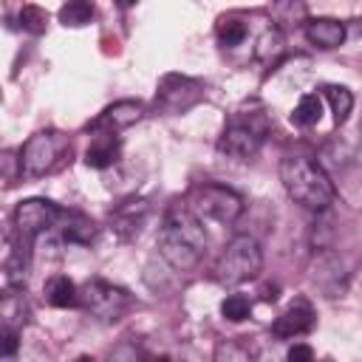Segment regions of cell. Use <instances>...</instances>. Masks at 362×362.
I'll return each mask as SVG.
<instances>
[{
  "instance_id": "1",
  "label": "cell",
  "mask_w": 362,
  "mask_h": 362,
  "mask_svg": "<svg viewBox=\"0 0 362 362\" xmlns=\"http://www.w3.org/2000/svg\"><path fill=\"white\" fill-rule=\"evenodd\" d=\"M204 249H206L204 223L187 206H181V204L170 206L164 212V221H161V229H158V252H161V257L173 269L187 272L201 260Z\"/></svg>"
},
{
  "instance_id": "2",
  "label": "cell",
  "mask_w": 362,
  "mask_h": 362,
  "mask_svg": "<svg viewBox=\"0 0 362 362\" xmlns=\"http://www.w3.org/2000/svg\"><path fill=\"white\" fill-rule=\"evenodd\" d=\"M280 181L288 192V198L311 212H325L334 198L337 187L331 175L322 170V164L305 158V156H288L280 161Z\"/></svg>"
},
{
  "instance_id": "3",
  "label": "cell",
  "mask_w": 362,
  "mask_h": 362,
  "mask_svg": "<svg viewBox=\"0 0 362 362\" xmlns=\"http://www.w3.org/2000/svg\"><path fill=\"white\" fill-rule=\"evenodd\" d=\"M263 269V252L252 235H235L215 260V280L223 286H238L257 277Z\"/></svg>"
},
{
  "instance_id": "4",
  "label": "cell",
  "mask_w": 362,
  "mask_h": 362,
  "mask_svg": "<svg viewBox=\"0 0 362 362\" xmlns=\"http://www.w3.org/2000/svg\"><path fill=\"white\" fill-rule=\"evenodd\" d=\"M266 133H269V122H266L263 110H257V113H240L238 110L232 116V122L223 127V133L218 139V150L229 158H240V161L252 158L260 150Z\"/></svg>"
},
{
  "instance_id": "5",
  "label": "cell",
  "mask_w": 362,
  "mask_h": 362,
  "mask_svg": "<svg viewBox=\"0 0 362 362\" xmlns=\"http://www.w3.org/2000/svg\"><path fill=\"white\" fill-rule=\"evenodd\" d=\"M71 150V141L65 133L59 130H40L34 133L23 150H20V167H23V175L28 178H40L51 170H57L62 164V158L68 156Z\"/></svg>"
},
{
  "instance_id": "6",
  "label": "cell",
  "mask_w": 362,
  "mask_h": 362,
  "mask_svg": "<svg viewBox=\"0 0 362 362\" xmlns=\"http://www.w3.org/2000/svg\"><path fill=\"white\" fill-rule=\"evenodd\" d=\"M187 209L204 223V221H215V223H232L240 218L243 212V198L223 187V184H201L189 192Z\"/></svg>"
},
{
  "instance_id": "7",
  "label": "cell",
  "mask_w": 362,
  "mask_h": 362,
  "mask_svg": "<svg viewBox=\"0 0 362 362\" xmlns=\"http://www.w3.org/2000/svg\"><path fill=\"white\" fill-rule=\"evenodd\" d=\"M79 305L102 322H116L127 314V308L133 305V297L122 286H113L107 280L93 277V280H85L79 286Z\"/></svg>"
},
{
  "instance_id": "8",
  "label": "cell",
  "mask_w": 362,
  "mask_h": 362,
  "mask_svg": "<svg viewBox=\"0 0 362 362\" xmlns=\"http://www.w3.org/2000/svg\"><path fill=\"white\" fill-rule=\"evenodd\" d=\"M59 215H62V209L54 201H48V198H25L14 209V226H17L20 240L25 246L34 243L40 235L51 232L59 223Z\"/></svg>"
},
{
  "instance_id": "9",
  "label": "cell",
  "mask_w": 362,
  "mask_h": 362,
  "mask_svg": "<svg viewBox=\"0 0 362 362\" xmlns=\"http://www.w3.org/2000/svg\"><path fill=\"white\" fill-rule=\"evenodd\" d=\"M201 99H204V85L192 76H184V74L161 76L158 90H156V102L170 113H184L192 105H198Z\"/></svg>"
},
{
  "instance_id": "10",
  "label": "cell",
  "mask_w": 362,
  "mask_h": 362,
  "mask_svg": "<svg viewBox=\"0 0 362 362\" xmlns=\"http://www.w3.org/2000/svg\"><path fill=\"white\" fill-rule=\"evenodd\" d=\"M317 317H314V308L308 300H294L272 325V334L280 337V339H294V337H303L314 328Z\"/></svg>"
},
{
  "instance_id": "11",
  "label": "cell",
  "mask_w": 362,
  "mask_h": 362,
  "mask_svg": "<svg viewBox=\"0 0 362 362\" xmlns=\"http://www.w3.org/2000/svg\"><path fill=\"white\" fill-rule=\"evenodd\" d=\"M141 113H144L141 102H136V99H122V102H113L110 107H105V110L99 113V119H96L90 127H93V130H105V133H116V130H124V127L136 124V122L141 119Z\"/></svg>"
},
{
  "instance_id": "12",
  "label": "cell",
  "mask_w": 362,
  "mask_h": 362,
  "mask_svg": "<svg viewBox=\"0 0 362 362\" xmlns=\"http://www.w3.org/2000/svg\"><path fill=\"white\" fill-rule=\"evenodd\" d=\"M147 212H150V204H147L144 198H127V201H122V204L110 212V223H113V229L127 240V238L139 235V229H141Z\"/></svg>"
},
{
  "instance_id": "13",
  "label": "cell",
  "mask_w": 362,
  "mask_h": 362,
  "mask_svg": "<svg viewBox=\"0 0 362 362\" xmlns=\"http://www.w3.org/2000/svg\"><path fill=\"white\" fill-rule=\"evenodd\" d=\"M28 322V303L23 288L8 286L0 288V331H20Z\"/></svg>"
},
{
  "instance_id": "14",
  "label": "cell",
  "mask_w": 362,
  "mask_h": 362,
  "mask_svg": "<svg viewBox=\"0 0 362 362\" xmlns=\"http://www.w3.org/2000/svg\"><path fill=\"white\" fill-rule=\"evenodd\" d=\"M305 40L322 51H331V48H339L342 40H345V25L339 20H331V17H314V20H305Z\"/></svg>"
},
{
  "instance_id": "15",
  "label": "cell",
  "mask_w": 362,
  "mask_h": 362,
  "mask_svg": "<svg viewBox=\"0 0 362 362\" xmlns=\"http://www.w3.org/2000/svg\"><path fill=\"white\" fill-rule=\"evenodd\" d=\"M119 153H122V141L116 139V133L99 130L93 136V141L88 144V150H85V164L93 167V170H105V167L116 164Z\"/></svg>"
},
{
  "instance_id": "16",
  "label": "cell",
  "mask_w": 362,
  "mask_h": 362,
  "mask_svg": "<svg viewBox=\"0 0 362 362\" xmlns=\"http://www.w3.org/2000/svg\"><path fill=\"white\" fill-rule=\"evenodd\" d=\"M57 226H59V232H62V240H68V243L88 246V243L96 238V223H93L88 215L76 212V209H62Z\"/></svg>"
},
{
  "instance_id": "17",
  "label": "cell",
  "mask_w": 362,
  "mask_h": 362,
  "mask_svg": "<svg viewBox=\"0 0 362 362\" xmlns=\"http://www.w3.org/2000/svg\"><path fill=\"white\" fill-rule=\"evenodd\" d=\"M42 297L54 308H74V305H79V286L65 274H54L45 280Z\"/></svg>"
},
{
  "instance_id": "18",
  "label": "cell",
  "mask_w": 362,
  "mask_h": 362,
  "mask_svg": "<svg viewBox=\"0 0 362 362\" xmlns=\"http://www.w3.org/2000/svg\"><path fill=\"white\" fill-rule=\"evenodd\" d=\"M322 96L325 102L331 105V113H334V122L337 124H345L351 110H354V93L345 88V85H325L322 88Z\"/></svg>"
},
{
  "instance_id": "19",
  "label": "cell",
  "mask_w": 362,
  "mask_h": 362,
  "mask_svg": "<svg viewBox=\"0 0 362 362\" xmlns=\"http://www.w3.org/2000/svg\"><path fill=\"white\" fill-rule=\"evenodd\" d=\"M322 116V99L317 93H303L297 107L291 110V124L297 127H314Z\"/></svg>"
},
{
  "instance_id": "20",
  "label": "cell",
  "mask_w": 362,
  "mask_h": 362,
  "mask_svg": "<svg viewBox=\"0 0 362 362\" xmlns=\"http://www.w3.org/2000/svg\"><path fill=\"white\" fill-rule=\"evenodd\" d=\"M283 51H286V40H283L280 28H269V31L260 34L257 48H255V57L260 62H266V65H274L283 57Z\"/></svg>"
},
{
  "instance_id": "21",
  "label": "cell",
  "mask_w": 362,
  "mask_h": 362,
  "mask_svg": "<svg viewBox=\"0 0 362 362\" xmlns=\"http://www.w3.org/2000/svg\"><path fill=\"white\" fill-rule=\"evenodd\" d=\"M93 6L90 3H85V0H74V3H65L62 8H59V23L62 25H71V28H79V25H88L90 20H93Z\"/></svg>"
},
{
  "instance_id": "22",
  "label": "cell",
  "mask_w": 362,
  "mask_h": 362,
  "mask_svg": "<svg viewBox=\"0 0 362 362\" xmlns=\"http://www.w3.org/2000/svg\"><path fill=\"white\" fill-rule=\"evenodd\" d=\"M215 37L223 48H235L246 40V23H240L238 17H221L218 28H215Z\"/></svg>"
},
{
  "instance_id": "23",
  "label": "cell",
  "mask_w": 362,
  "mask_h": 362,
  "mask_svg": "<svg viewBox=\"0 0 362 362\" xmlns=\"http://www.w3.org/2000/svg\"><path fill=\"white\" fill-rule=\"evenodd\" d=\"M212 362H255V356H252V351H249L243 342H238V339H223V342L215 345Z\"/></svg>"
},
{
  "instance_id": "24",
  "label": "cell",
  "mask_w": 362,
  "mask_h": 362,
  "mask_svg": "<svg viewBox=\"0 0 362 362\" xmlns=\"http://www.w3.org/2000/svg\"><path fill=\"white\" fill-rule=\"evenodd\" d=\"M221 314H223V320H229V322H240V320H246V317L252 314V300H249L246 294H229V297L221 303Z\"/></svg>"
},
{
  "instance_id": "25",
  "label": "cell",
  "mask_w": 362,
  "mask_h": 362,
  "mask_svg": "<svg viewBox=\"0 0 362 362\" xmlns=\"http://www.w3.org/2000/svg\"><path fill=\"white\" fill-rule=\"evenodd\" d=\"M20 175H23L20 153H14V150H0V184H3V187H11Z\"/></svg>"
},
{
  "instance_id": "26",
  "label": "cell",
  "mask_w": 362,
  "mask_h": 362,
  "mask_svg": "<svg viewBox=\"0 0 362 362\" xmlns=\"http://www.w3.org/2000/svg\"><path fill=\"white\" fill-rule=\"evenodd\" d=\"M45 23H48V14L40 8V6H23L20 8V25L31 34H42L45 31Z\"/></svg>"
},
{
  "instance_id": "27",
  "label": "cell",
  "mask_w": 362,
  "mask_h": 362,
  "mask_svg": "<svg viewBox=\"0 0 362 362\" xmlns=\"http://www.w3.org/2000/svg\"><path fill=\"white\" fill-rule=\"evenodd\" d=\"M17 348H20V337H17V331H0V359L14 356Z\"/></svg>"
},
{
  "instance_id": "28",
  "label": "cell",
  "mask_w": 362,
  "mask_h": 362,
  "mask_svg": "<svg viewBox=\"0 0 362 362\" xmlns=\"http://www.w3.org/2000/svg\"><path fill=\"white\" fill-rule=\"evenodd\" d=\"M286 362H314V351H311V345H305V342L291 345L288 354H286Z\"/></svg>"
},
{
  "instance_id": "29",
  "label": "cell",
  "mask_w": 362,
  "mask_h": 362,
  "mask_svg": "<svg viewBox=\"0 0 362 362\" xmlns=\"http://www.w3.org/2000/svg\"><path fill=\"white\" fill-rule=\"evenodd\" d=\"M110 362H139V356H136V351H133L130 345H122V348L110 356Z\"/></svg>"
},
{
  "instance_id": "30",
  "label": "cell",
  "mask_w": 362,
  "mask_h": 362,
  "mask_svg": "<svg viewBox=\"0 0 362 362\" xmlns=\"http://www.w3.org/2000/svg\"><path fill=\"white\" fill-rule=\"evenodd\" d=\"M139 362H178L167 354H139Z\"/></svg>"
},
{
  "instance_id": "31",
  "label": "cell",
  "mask_w": 362,
  "mask_h": 362,
  "mask_svg": "<svg viewBox=\"0 0 362 362\" xmlns=\"http://www.w3.org/2000/svg\"><path fill=\"white\" fill-rule=\"evenodd\" d=\"M74 362H93V359H90V356H76Z\"/></svg>"
}]
</instances>
